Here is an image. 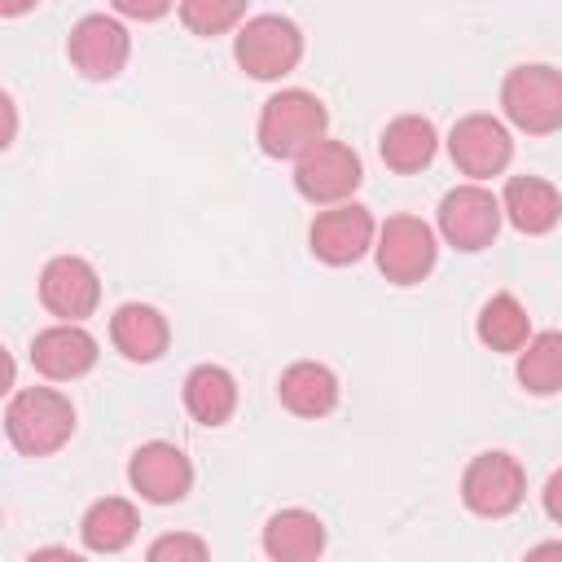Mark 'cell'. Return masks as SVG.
<instances>
[{
  "label": "cell",
  "mask_w": 562,
  "mask_h": 562,
  "mask_svg": "<svg viewBox=\"0 0 562 562\" xmlns=\"http://www.w3.org/2000/svg\"><path fill=\"white\" fill-rule=\"evenodd\" d=\"M136 527H140V514L132 501L123 496H101L88 505L83 522H79V540L88 553H123L132 540H136Z\"/></svg>",
  "instance_id": "obj_21"
},
{
  "label": "cell",
  "mask_w": 562,
  "mask_h": 562,
  "mask_svg": "<svg viewBox=\"0 0 562 562\" xmlns=\"http://www.w3.org/2000/svg\"><path fill=\"white\" fill-rule=\"evenodd\" d=\"M40 303L57 316V321H83L97 312L101 303V277L88 259L79 255H57L44 263L40 272Z\"/></svg>",
  "instance_id": "obj_13"
},
{
  "label": "cell",
  "mask_w": 562,
  "mask_h": 562,
  "mask_svg": "<svg viewBox=\"0 0 562 562\" xmlns=\"http://www.w3.org/2000/svg\"><path fill=\"white\" fill-rule=\"evenodd\" d=\"M373 255H378V272L391 285H417V281L430 277V268L439 259V241H435V228L426 220H417V215H391L378 228Z\"/></svg>",
  "instance_id": "obj_6"
},
{
  "label": "cell",
  "mask_w": 562,
  "mask_h": 562,
  "mask_svg": "<svg viewBox=\"0 0 562 562\" xmlns=\"http://www.w3.org/2000/svg\"><path fill=\"white\" fill-rule=\"evenodd\" d=\"M501 110L527 136L562 132V70L544 61L514 66L501 83Z\"/></svg>",
  "instance_id": "obj_3"
},
{
  "label": "cell",
  "mask_w": 562,
  "mask_h": 562,
  "mask_svg": "<svg viewBox=\"0 0 562 562\" xmlns=\"http://www.w3.org/2000/svg\"><path fill=\"white\" fill-rule=\"evenodd\" d=\"M110 342L123 360L132 364H154L167 342H171V325L158 307L149 303H123L114 316H110Z\"/></svg>",
  "instance_id": "obj_16"
},
{
  "label": "cell",
  "mask_w": 562,
  "mask_h": 562,
  "mask_svg": "<svg viewBox=\"0 0 562 562\" xmlns=\"http://www.w3.org/2000/svg\"><path fill=\"white\" fill-rule=\"evenodd\" d=\"M263 553L272 562H312L325 553V522L312 509H277L263 522Z\"/></svg>",
  "instance_id": "obj_19"
},
{
  "label": "cell",
  "mask_w": 562,
  "mask_h": 562,
  "mask_svg": "<svg viewBox=\"0 0 562 562\" xmlns=\"http://www.w3.org/2000/svg\"><path fill=\"white\" fill-rule=\"evenodd\" d=\"M31 364L48 382H75L97 364V338L83 329V321H57L35 334Z\"/></svg>",
  "instance_id": "obj_14"
},
{
  "label": "cell",
  "mask_w": 562,
  "mask_h": 562,
  "mask_svg": "<svg viewBox=\"0 0 562 562\" xmlns=\"http://www.w3.org/2000/svg\"><path fill=\"white\" fill-rule=\"evenodd\" d=\"M448 154L461 176L470 180H492L514 162V136L501 119L492 114H465L448 132Z\"/></svg>",
  "instance_id": "obj_10"
},
{
  "label": "cell",
  "mask_w": 562,
  "mask_h": 562,
  "mask_svg": "<svg viewBox=\"0 0 562 562\" xmlns=\"http://www.w3.org/2000/svg\"><path fill=\"white\" fill-rule=\"evenodd\" d=\"M40 0H0V13L4 18H22V13H31Z\"/></svg>",
  "instance_id": "obj_28"
},
{
  "label": "cell",
  "mask_w": 562,
  "mask_h": 562,
  "mask_svg": "<svg viewBox=\"0 0 562 562\" xmlns=\"http://www.w3.org/2000/svg\"><path fill=\"white\" fill-rule=\"evenodd\" d=\"M474 334L483 347L492 351H522L527 338H531V316L527 307L514 299V294H492L483 307H479V321H474Z\"/></svg>",
  "instance_id": "obj_22"
},
{
  "label": "cell",
  "mask_w": 562,
  "mask_h": 562,
  "mask_svg": "<svg viewBox=\"0 0 562 562\" xmlns=\"http://www.w3.org/2000/svg\"><path fill=\"white\" fill-rule=\"evenodd\" d=\"M145 553H149V562H167V558H176V562H202L211 549L198 536H158Z\"/></svg>",
  "instance_id": "obj_25"
},
{
  "label": "cell",
  "mask_w": 562,
  "mask_h": 562,
  "mask_svg": "<svg viewBox=\"0 0 562 562\" xmlns=\"http://www.w3.org/2000/svg\"><path fill=\"white\" fill-rule=\"evenodd\" d=\"M527 558H562V540H549V544H536Z\"/></svg>",
  "instance_id": "obj_29"
},
{
  "label": "cell",
  "mask_w": 562,
  "mask_h": 562,
  "mask_svg": "<svg viewBox=\"0 0 562 562\" xmlns=\"http://www.w3.org/2000/svg\"><path fill=\"white\" fill-rule=\"evenodd\" d=\"M325 127H329V110H325V101L316 92L281 88V92H272L263 101L255 140H259V149L268 158H299L316 140H325Z\"/></svg>",
  "instance_id": "obj_2"
},
{
  "label": "cell",
  "mask_w": 562,
  "mask_h": 562,
  "mask_svg": "<svg viewBox=\"0 0 562 562\" xmlns=\"http://www.w3.org/2000/svg\"><path fill=\"white\" fill-rule=\"evenodd\" d=\"M233 57L250 79H285L303 61V31L285 13L246 18L233 40Z\"/></svg>",
  "instance_id": "obj_4"
},
{
  "label": "cell",
  "mask_w": 562,
  "mask_h": 562,
  "mask_svg": "<svg viewBox=\"0 0 562 562\" xmlns=\"http://www.w3.org/2000/svg\"><path fill=\"white\" fill-rule=\"evenodd\" d=\"M527 474L509 452H479L461 474V501L479 518H505L522 505Z\"/></svg>",
  "instance_id": "obj_8"
},
{
  "label": "cell",
  "mask_w": 562,
  "mask_h": 562,
  "mask_svg": "<svg viewBox=\"0 0 562 562\" xmlns=\"http://www.w3.org/2000/svg\"><path fill=\"white\" fill-rule=\"evenodd\" d=\"M501 220H505L501 198L492 189H483L479 180L448 189L443 202H439V237L448 246L465 250V255L487 250L496 241V233H501Z\"/></svg>",
  "instance_id": "obj_7"
},
{
  "label": "cell",
  "mask_w": 562,
  "mask_h": 562,
  "mask_svg": "<svg viewBox=\"0 0 562 562\" xmlns=\"http://www.w3.org/2000/svg\"><path fill=\"white\" fill-rule=\"evenodd\" d=\"M378 154H382V162H386L391 171L413 176V171H422V167L435 162V154H439V132H435V123H430L426 114H400V119H391V123L382 127Z\"/></svg>",
  "instance_id": "obj_18"
},
{
  "label": "cell",
  "mask_w": 562,
  "mask_h": 562,
  "mask_svg": "<svg viewBox=\"0 0 562 562\" xmlns=\"http://www.w3.org/2000/svg\"><path fill=\"white\" fill-rule=\"evenodd\" d=\"M501 211H505V220L518 233L544 237L562 220V193L544 176H509L505 180V193H501Z\"/></svg>",
  "instance_id": "obj_15"
},
{
  "label": "cell",
  "mask_w": 562,
  "mask_h": 562,
  "mask_svg": "<svg viewBox=\"0 0 562 562\" xmlns=\"http://www.w3.org/2000/svg\"><path fill=\"white\" fill-rule=\"evenodd\" d=\"M110 4H114L119 18H132V22H158V18H167L180 0H110Z\"/></svg>",
  "instance_id": "obj_26"
},
{
  "label": "cell",
  "mask_w": 562,
  "mask_h": 562,
  "mask_svg": "<svg viewBox=\"0 0 562 562\" xmlns=\"http://www.w3.org/2000/svg\"><path fill=\"white\" fill-rule=\"evenodd\" d=\"M518 382L527 395H553L562 391V329L531 334L518 351Z\"/></svg>",
  "instance_id": "obj_23"
},
{
  "label": "cell",
  "mask_w": 562,
  "mask_h": 562,
  "mask_svg": "<svg viewBox=\"0 0 562 562\" xmlns=\"http://www.w3.org/2000/svg\"><path fill=\"white\" fill-rule=\"evenodd\" d=\"M4 435L22 457H53L75 435V404L53 386H22L4 404Z\"/></svg>",
  "instance_id": "obj_1"
},
{
  "label": "cell",
  "mask_w": 562,
  "mask_h": 562,
  "mask_svg": "<svg viewBox=\"0 0 562 562\" xmlns=\"http://www.w3.org/2000/svg\"><path fill=\"white\" fill-rule=\"evenodd\" d=\"M364 180L360 154L342 140H316L307 154L294 158V189L299 198H307L312 206H338L347 202Z\"/></svg>",
  "instance_id": "obj_5"
},
{
  "label": "cell",
  "mask_w": 562,
  "mask_h": 562,
  "mask_svg": "<svg viewBox=\"0 0 562 562\" xmlns=\"http://www.w3.org/2000/svg\"><path fill=\"white\" fill-rule=\"evenodd\" d=\"M378 241V224L369 215V206L360 202H338L329 211H316L312 228H307V246L321 263L329 268H347L356 259H364Z\"/></svg>",
  "instance_id": "obj_9"
},
{
  "label": "cell",
  "mask_w": 562,
  "mask_h": 562,
  "mask_svg": "<svg viewBox=\"0 0 562 562\" xmlns=\"http://www.w3.org/2000/svg\"><path fill=\"white\" fill-rule=\"evenodd\" d=\"M66 57L70 66L83 75V79H114L127 57H132V35L119 18L110 13H88L70 26V40H66Z\"/></svg>",
  "instance_id": "obj_11"
},
{
  "label": "cell",
  "mask_w": 562,
  "mask_h": 562,
  "mask_svg": "<svg viewBox=\"0 0 562 562\" xmlns=\"http://www.w3.org/2000/svg\"><path fill=\"white\" fill-rule=\"evenodd\" d=\"M277 400L294 417H329L338 408V373L321 360H294L277 378Z\"/></svg>",
  "instance_id": "obj_17"
},
{
  "label": "cell",
  "mask_w": 562,
  "mask_h": 562,
  "mask_svg": "<svg viewBox=\"0 0 562 562\" xmlns=\"http://www.w3.org/2000/svg\"><path fill=\"white\" fill-rule=\"evenodd\" d=\"M184 408L202 426H224L237 413V378L224 364H193L184 373Z\"/></svg>",
  "instance_id": "obj_20"
},
{
  "label": "cell",
  "mask_w": 562,
  "mask_h": 562,
  "mask_svg": "<svg viewBox=\"0 0 562 562\" xmlns=\"http://www.w3.org/2000/svg\"><path fill=\"white\" fill-rule=\"evenodd\" d=\"M540 505H544V514L562 527V465L549 474V483H544V492H540Z\"/></svg>",
  "instance_id": "obj_27"
},
{
  "label": "cell",
  "mask_w": 562,
  "mask_h": 562,
  "mask_svg": "<svg viewBox=\"0 0 562 562\" xmlns=\"http://www.w3.org/2000/svg\"><path fill=\"white\" fill-rule=\"evenodd\" d=\"M127 483L132 492H140V501L149 505H176L189 496L193 487V461L184 457V448L167 443V439H149L132 452L127 461Z\"/></svg>",
  "instance_id": "obj_12"
},
{
  "label": "cell",
  "mask_w": 562,
  "mask_h": 562,
  "mask_svg": "<svg viewBox=\"0 0 562 562\" xmlns=\"http://www.w3.org/2000/svg\"><path fill=\"white\" fill-rule=\"evenodd\" d=\"M246 4L250 0H180L176 9H180V22H184L189 35L211 40V35L233 31L246 18Z\"/></svg>",
  "instance_id": "obj_24"
}]
</instances>
